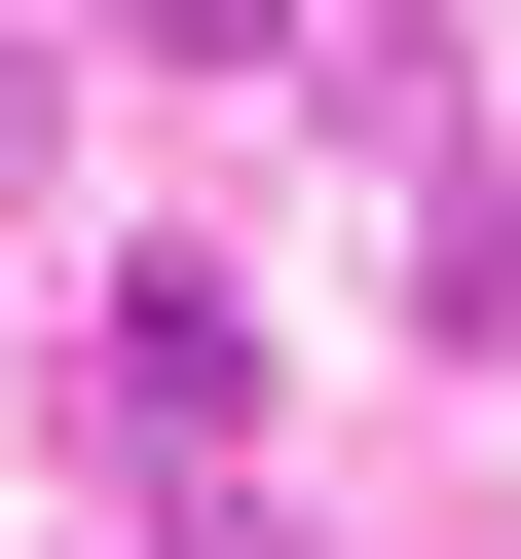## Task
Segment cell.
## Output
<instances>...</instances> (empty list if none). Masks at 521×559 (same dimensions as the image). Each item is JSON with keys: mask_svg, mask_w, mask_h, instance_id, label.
Masks as SVG:
<instances>
[{"mask_svg": "<svg viewBox=\"0 0 521 559\" xmlns=\"http://www.w3.org/2000/svg\"><path fill=\"white\" fill-rule=\"evenodd\" d=\"M112 38H149V75H260V38H299V0H112Z\"/></svg>", "mask_w": 521, "mask_h": 559, "instance_id": "7a4b0ae2", "label": "cell"}, {"mask_svg": "<svg viewBox=\"0 0 521 559\" xmlns=\"http://www.w3.org/2000/svg\"><path fill=\"white\" fill-rule=\"evenodd\" d=\"M223 373H260V336H223V261H112V411H149V448H223Z\"/></svg>", "mask_w": 521, "mask_h": 559, "instance_id": "6da1fadb", "label": "cell"}, {"mask_svg": "<svg viewBox=\"0 0 521 559\" xmlns=\"http://www.w3.org/2000/svg\"><path fill=\"white\" fill-rule=\"evenodd\" d=\"M112 559H260V522H112Z\"/></svg>", "mask_w": 521, "mask_h": 559, "instance_id": "3957f363", "label": "cell"}]
</instances>
